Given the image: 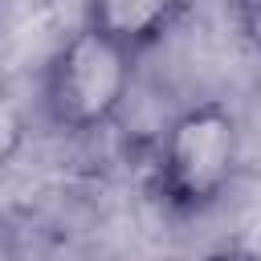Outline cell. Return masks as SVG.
I'll use <instances>...</instances> for the list:
<instances>
[{"mask_svg": "<svg viewBox=\"0 0 261 261\" xmlns=\"http://www.w3.org/2000/svg\"><path fill=\"white\" fill-rule=\"evenodd\" d=\"M139 57L82 20L41 69V118L65 139H86L118 122L135 90Z\"/></svg>", "mask_w": 261, "mask_h": 261, "instance_id": "obj_2", "label": "cell"}, {"mask_svg": "<svg viewBox=\"0 0 261 261\" xmlns=\"http://www.w3.org/2000/svg\"><path fill=\"white\" fill-rule=\"evenodd\" d=\"M228 12H232L241 41L253 53H261V0H228Z\"/></svg>", "mask_w": 261, "mask_h": 261, "instance_id": "obj_4", "label": "cell"}, {"mask_svg": "<svg viewBox=\"0 0 261 261\" xmlns=\"http://www.w3.org/2000/svg\"><path fill=\"white\" fill-rule=\"evenodd\" d=\"M241 171V118L228 102L204 98L184 106L151 155V196L171 216L212 212Z\"/></svg>", "mask_w": 261, "mask_h": 261, "instance_id": "obj_1", "label": "cell"}, {"mask_svg": "<svg viewBox=\"0 0 261 261\" xmlns=\"http://www.w3.org/2000/svg\"><path fill=\"white\" fill-rule=\"evenodd\" d=\"M192 4L196 0H86V24L143 57L184 24Z\"/></svg>", "mask_w": 261, "mask_h": 261, "instance_id": "obj_3", "label": "cell"}]
</instances>
